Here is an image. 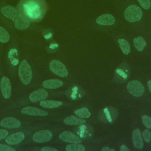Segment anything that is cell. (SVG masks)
<instances>
[{"label": "cell", "mask_w": 151, "mask_h": 151, "mask_svg": "<svg viewBox=\"0 0 151 151\" xmlns=\"http://www.w3.org/2000/svg\"><path fill=\"white\" fill-rule=\"evenodd\" d=\"M19 14L28 20L39 21L43 18L47 10L45 0H20L17 5Z\"/></svg>", "instance_id": "cell-1"}, {"label": "cell", "mask_w": 151, "mask_h": 151, "mask_svg": "<svg viewBox=\"0 0 151 151\" xmlns=\"http://www.w3.org/2000/svg\"><path fill=\"white\" fill-rule=\"evenodd\" d=\"M18 74L20 80L24 84H29L32 79V70L25 60H23L19 65L18 68Z\"/></svg>", "instance_id": "cell-2"}, {"label": "cell", "mask_w": 151, "mask_h": 151, "mask_svg": "<svg viewBox=\"0 0 151 151\" xmlns=\"http://www.w3.org/2000/svg\"><path fill=\"white\" fill-rule=\"evenodd\" d=\"M124 15L126 20L128 22H134L142 18V11L138 6L132 5L126 8Z\"/></svg>", "instance_id": "cell-3"}, {"label": "cell", "mask_w": 151, "mask_h": 151, "mask_svg": "<svg viewBox=\"0 0 151 151\" xmlns=\"http://www.w3.org/2000/svg\"><path fill=\"white\" fill-rule=\"evenodd\" d=\"M50 70L55 74L65 77L68 75V71L65 65L60 61L57 60H52L49 65Z\"/></svg>", "instance_id": "cell-4"}, {"label": "cell", "mask_w": 151, "mask_h": 151, "mask_svg": "<svg viewBox=\"0 0 151 151\" xmlns=\"http://www.w3.org/2000/svg\"><path fill=\"white\" fill-rule=\"evenodd\" d=\"M127 88L130 94L135 97L142 96L145 91L143 86L137 80L129 81L127 84Z\"/></svg>", "instance_id": "cell-5"}, {"label": "cell", "mask_w": 151, "mask_h": 151, "mask_svg": "<svg viewBox=\"0 0 151 151\" xmlns=\"http://www.w3.org/2000/svg\"><path fill=\"white\" fill-rule=\"evenodd\" d=\"M52 134L50 130H42L35 132L32 136V139L37 143H44L51 139Z\"/></svg>", "instance_id": "cell-6"}, {"label": "cell", "mask_w": 151, "mask_h": 151, "mask_svg": "<svg viewBox=\"0 0 151 151\" xmlns=\"http://www.w3.org/2000/svg\"><path fill=\"white\" fill-rule=\"evenodd\" d=\"M0 88L4 97L5 99H9L11 94V84L8 77H3L1 78Z\"/></svg>", "instance_id": "cell-7"}, {"label": "cell", "mask_w": 151, "mask_h": 151, "mask_svg": "<svg viewBox=\"0 0 151 151\" xmlns=\"http://www.w3.org/2000/svg\"><path fill=\"white\" fill-rule=\"evenodd\" d=\"M59 138L63 141L71 143H80L81 139L70 131H64L59 135Z\"/></svg>", "instance_id": "cell-8"}, {"label": "cell", "mask_w": 151, "mask_h": 151, "mask_svg": "<svg viewBox=\"0 0 151 151\" xmlns=\"http://www.w3.org/2000/svg\"><path fill=\"white\" fill-rule=\"evenodd\" d=\"M21 113L25 114L38 116H44L48 115V114L46 111L32 106H28L22 109Z\"/></svg>", "instance_id": "cell-9"}, {"label": "cell", "mask_w": 151, "mask_h": 151, "mask_svg": "<svg viewBox=\"0 0 151 151\" xmlns=\"http://www.w3.org/2000/svg\"><path fill=\"white\" fill-rule=\"evenodd\" d=\"M0 125L4 127L14 129L20 127L21 122L14 117H6L1 121Z\"/></svg>", "instance_id": "cell-10"}, {"label": "cell", "mask_w": 151, "mask_h": 151, "mask_svg": "<svg viewBox=\"0 0 151 151\" xmlns=\"http://www.w3.org/2000/svg\"><path fill=\"white\" fill-rule=\"evenodd\" d=\"M14 25L18 29H25L29 25V21L28 18L21 14H18L14 19Z\"/></svg>", "instance_id": "cell-11"}, {"label": "cell", "mask_w": 151, "mask_h": 151, "mask_svg": "<svg viewBox=\"0 0 151 151\" xmlns=\"http://www.w3.org/2000/svg\"><path fill=\"white\" fill-rule=\"evenodd\" d=\"M48 96V92L46 90L40 88L33 91L29 96V100L32 102H37L45 99Z\"/></svg>", "instance_id": "cell-12"}, {"label": "cell", "mask_w": 151, "mask_h": 151, "mask_svg": "<svg viewBox=\"0 0 151 151\" xmlns=\"http://www.w3.org/2000/svg\"><path fill=\"white\" fill-rule=\"evenodd\" d=\"M24 137L25 135L22 132H17L8 136L5 139V142L10 145H17L20 143L24 139Z\"/></svg>", "instance_id": "cell-13"}, {"label": "cell", "mask_w": 151, "mask_h": 151, "mask_svg": "<svg viewBox=\"0 0 151 151\" xmlns=\"http://www.w3.org/2000/svg\"><path fill=\"white\" fill-rule=\"evenodd\" d=\"M1 12L5 17L11 19H15L18 15V10L10 5H6L2 7Z\"/></svg>", "instance_id": "cell-14"}, {"label": "cell", "mask_w": 151, "mask_h": 151, "mask_svg": "<svg viewBox=\"0 0 151 151\" xmlns=\"http://www.w3.org/2000/svg\"><path fill=\"white\" fill-rule=\"evenodd\" d=\"M96 22L103 25H111L115 22L114 17L109 14H106L100 15L96 19Z\"/></svg>", "instance_id": "cell-15"}, {"label": "cell", "mask_w": 151, "mask_h": 151, "mask_svg": "<svg viewBox=\"0 0 151 151\" xmlns=\"http://www.w3.org/2000/svg\"><path fill=\"white\" fill-rule=\"evenodd\" d=\"M132 140L134 146L137 149H142L143 142L141 135V132L139 129H135L132 133Z\"/></svg>", "instance_id": "cell-16"}, {"label": "cell", "mask_w": 151, "mask_h": 151, "mask_svg": "<svg viewBox=\"0 0 151 151\" xmlns=\"http://www.w3.org/2000/svg\"><path fill=\"white\" fill-rule=\"evenodd\" d=\"M63 85V82L58 79L47 80L42 83V86L48 89H55L61 87Z\"/></svg>", "instance_id": "cell-17"}, {"label": "cell", "mask_w": 151, "mask_h": 151, "mask_svg": "<svg viewBox=\"0 0 151 151\" xmlns=\"http://www.w3.org/2000/svg\"><path fill=\"white\" fill-rule=\"evenodd\" d=\"M64 123L67 125H77L86 123V120L74 116H70L64 120Z\"/></svg>", "instance_id": "cell-18"}, {"label": "cell", "mask_w": 151, "mask_h": 151, "mask_svg": "<svg viewBox=\"0 0 151 151\" xmlns=\"http://www.w3.org/2000/svg\"><path fill=\"white\" fill-rule=\"evenodd\" d=\"M63 103L60 101H55V100H41L40 102V106L44 108L47 109H52L58 107L62 105Z\"/></svg>", "instance_id": "cell-19"}, {"label": "cell", "mask_w": 151, "mask_h": 151, "mask_svg": "<svg viewBox=\"0 0 151 151\" xmlns=\"http://www.w3.org/2000/svg\"><path fill=\"white\" fill-rule=\"evenodd\" d=\"M134 45L137 50L142 51L146 45V42L144 38L142 37H138L133 40Z\"/></svg>", "instance_id": "cell-20"}, {"label": "cell", "mask_w": 151, "mask_h": 151, "mask_svg": "<svg viewBox=\"0 0 151 151\" xmlns=\"http://www.w3.org/2000/svg\"><path fill=\"white\" fill-rule=\"evenodd\" d=\"M118 42L122 52L125 55H127L130 51V47L129 42L124 39H119Z\"/></svg>", "instance_id": "cell-21"}, {"label": "cell", "mask_w": 151, "mask_h": 151, "mask_svg": "<svg viewBox=\"0 0 151 151\" xmlns=\"http://www.w3.org/2000/svg\"><path fill=\"white\" fill-rule=\"evenodd\" d=\"M74 113L80 118H88L91 116V113L87 107L77 109L74 111Z\"/></svg>", "instance_id": "cell-22"}, {"label": "cell", "mask_w": 151, "mask_h": 151, "mask_svg": "<svg viewBox=\"0 0 151 151\" xmlns=\"http://www.w3.org/2000/svg\"><path fill=\"white\" fill-rule=\"evenodd\" d=\"M67 151H84L85 147L80 143H72L66 146Z\"/></svg>", "instance_id": "cell-23"}, {"label": "cell", "mask_w": 151, "mask_h": 151, "mask_svg": "<svg viewBox=\"0 0 151 151\" xmlns=\"http://www.w3.org/2000/svg\"><path fill=\"white\" fill-rule=\"evenodd\" d=\"M9 40V34L1 26H0V42L2 43L7 42Z\"/></svg>", "instance_id": "cell-24"}, {"label": "cell", "mask_w": 151, "mask_h": 151, "mask_svg": "<svg viewBox=\"0 0 151 151\" xmlns=\"http://www.w3.org/2000/svg\"><path fill=\"white\" fill-rule=\"evenodd\" d=\"M142 119L144 126L148 129H151V117L149 116L145 115L142 116Z\"/></svg>", "instance_id": "cell-25"}, {"label": "cell", "mask_w": 151, "mask_h": 151, "mask_svg": "<svg viewBox=\"0 0 151 151\" xmlns=\"http://www.w3.org/2000/svg\"><path fill=\"white\" fill-rule=\"evenodd\" d=\"M140 5L145 9H149L150 7V0H137Z\"/></svg>", "instance_id": "cell-26"}, {"label": "cell", "mask_w": 151, "mask_h": 151, "mask_svg": "<svg viewBox=\"0 0 151 151\" xmlns=\"http://www.w3.org/2000/svg\"><path fill=\"white\" fill-rule=\"evenodd\" d=\"M143 137L144 140H145L146 142L148 143L151 140V132L149 129H146L143 132Z\"/></svg>", "instance_id": "cell-27"}, {"label": "cell", "mask_w": 151, "mask_h": 151, "mask_svg": "<svg viewBox=\"0 0 151 151\" xmlns=\"http://www.w3.org/2000/svg\"><path fill=\"white\" fill-rule=\"evenodd\" d=\"M15 149L5 145L0 144V151H15Z\"/></svg>", "instance_id": "cell-28"}, {"label": "cell", "mask_w": 151, "mask_h": 151, "mask_svg": "<svg viewBox=\"0 0 151 151\" xmlns=\"http://www.w3.org/2000/svg\"><path fill=\"white\" fill-rule=\"evenodd\" d=\"M8 134L7 130L5 129H0V140L5 139Z\"/></svg>", "instance_id": "cell-29"}, {"label": "cell", "mask_w": 151, "mask_h": 151, "mask_svg": "<svg viewBox=\"0 0 151 151\" xmlns=\"http://www.w3.org/2000/svg\"><path fill=\"white\" fill-rule=\"evenodd\" d=\"M41 151H58L57 149L51 147H44L41 149Z\"/></svg>", "instance_id": "cell-30"}, {"label": "cell", "mask_w": 151, "mask_h": 151, "mask_svg": "<svg viewBox=\"0 0 151 151\" xmlns=\"http://www.w3.org/2000/svg\"><path fill=\"white\" fill-rule=\"evenodd\" d=\"M120 151H130V149L124 145H123L120 147Z\"/></svg>", "instance_id": "cell-31"}, {"label": "cell", "mask_w": 151, "mask_h": 151, "mask_svg": "<svg viewBox=\"0 0 151 151\" xmlns=\"http://www.w3.org/2000/svg\"><path fill=\"white\" fill-rule=\"evenodd\" d=\"M102 151H110V149L108 146H104L101 149Z\"/></svg>", "instance_id": "cell-32"}, {"label": "cell", "mask_w": 151, "mask_h": 151, "mask_svg": "<svg viewBox=\"0 0 151 151\" xmlns=\"http://www.w3.org/2000/svg\"><path fill=\"white\" fill-rule=\"evenodd\" d=\"M147 87L150 92L151 93V80H149L147 81Z\"/></svg>", "instance_id": "cell-33"}]
</instances>
